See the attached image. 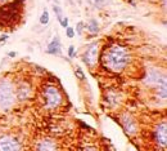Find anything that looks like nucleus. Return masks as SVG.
Returning a JSON list of instances; mask_svg holds the SVG:
<instances>
[{
	"label": "nucleus",
	"mask_w": 167,
	"mask_h": 151,
	"mask_svg": "<svg viewBox=\"0 0 167 151\" xmlns=\"http://www.w3.org/2000/svg\"><path fill=\"white\" fill-rule=\"evenodd\" d=\"M53 10H54V12H55L57 17H58V21H61V19L63 18V14H62V8L59 7V5L54 4V5H53Z\"/></svg>",
	"instance_id": "4468645a"
},
{
	"label": "nucleus",
	"mask_w": 167,
	"mask_h": 151,
	"mask_svg": "<svg viewBox=\"0 0 167 151\" xmlns=\"http://www.w3.org/2000/svg\"><path fill=\"white\" fill-rule=\"evenodd\" d=\"M53 2H54L57 5H59V0H53Z\"/></svg>",
	"instance_id": "b1692460"
},
{
	"label": "nucleus",
	"mask_w": 167,
	"mask_h": 151,
	"mask_svg": "<svg viewBox=\"0 0 167 151\" xmlns=\"http://www.w3.org/2000/svg\"><path fill=\"white\" fill-rule=\"evenodd\" d=\"M42 94H44L48 109H55V107L62 105V102H63L62 93L54 85H46L44 90H42Z\"/></svg>",
	"instance_id": "7ed1b4c3"
},
{
	"label": "nucleus",
	"mask_w": 167,
	"mask_h": 151,
	"mask_svg": "<svg viewBox=\"0 0 167 151\" xmlns=\"http://www.w3.org/2000/svg\"><path fill=\"white\" fill-rule=\"evenodd\" d=\"M153 136H154V139L158 146L166 149V146H167V125L165 121L158 124Z\"/></svg>",
	"instance_id": "0eeeda50"
},
{
	"label": "nucleus",
	"mask_w": 167,
	"mask_h": 151,
	"mask_svg": "<svg viewBox=\"0 0 167 151\" xmlns=\"http://www.w3.org/2000/svg\"><path fill=\"white\" fill-rule=\"evenodd\" d=\"M121 123H122V127L125 129V132L127 133V136H134L138 131V125H136V121L134 120V118L129 114H125L121 118Z\"/></svg>",
	"instance_id": "6e6552de"
},
{
	"label": "nucleus",
	"mask_w": 167,
	"mask_h": 151,
	"mask_svg": "<svg viewBox=\"0 0 167 151\" xmlns=\"http://www.w3.org/2000/svg\"><path fill=\"white\" fill-rule=\"evenodd\" d=\"M61 52H62V47H61V39L59 36L55 35L53 37V40L48 44V48H46V53L48 54H54V56H61Z\"/></svg>",
	"instance_id": "9d476101"
},
{
	"label": "nucleus",
	"mask_w": 167,
	"mask_h": 151,
	"mask_svg": "<svg viewBox=\"0 0 167 151\" xmlns=\"http://www.w3.org/2000/svg\"><path fill=\"white\" fill-rule=\"evenodd\" d=\"M85 151H98V149H95L93 146H88V147H85Z\"/></svg>",
	"instance_id": "412c9836"
},
{
	"label": "nucleus",
	"mask_w": 167,
	"mask_h": 151,
	"mask_svg": "<svg viewBox=\"0 0 167 151\" xmlns=\"http://www.w3.org/2000/svg\"><path fill=\"white\" fill-rule=\"evenodd\" d=\"M15 102V90L8 79L0 80V109L9 110Z\"/></svg>",
	"instance_id": "f03ea898"
},
{
	"label": "nucleus",
	"mask_w": 167,
	"mask_h": 151,
	"mask_svg": "<svg viewBox=\"0 0 167 151\" xmlns=\"http://www.w3.org/2000/svg\"><path fill=\"white\" fill-rule=\"evenodd\" d=\"M130 62V52L122 45H113L104 53V63L112 71H122Z\"/></svg>",
	"instance_id": "f257e3e1"
},
{
	"label": "nucleus",
	"mask_w": 167,
	"mask_h": 151,
	"mask_svg": "<svg viewBox=\"0 0 167 151\" xmlns=\"http://www.w3.org/2000/svg\"><path fill=\"white\" fill-rule=\"evenodd\" d=\"M88 29L90 32H93V34H98L99 32V25H98V21L95 19H90L89 23H88Z\"/></svg>",
	"instance_id": "f8f14e48"
},
{
	"label": "nucleus",
	"mask_w": 167,
	"mask_h": 151,
	"mask_svg": "<svg viewBox=\"0 0 167 151\" xmlns=\"http://www.w3.org/2000/svg\"><path fill=\"white\" fill-rule=\"evenodd\" d=\"M98 56H99V43H91L90 45H88L86 51L82 56V61L86 66L93 67L94 65L98 61Z\"/></svg>",
	"instance_id": "20e7f679"
},
{
	"label": "nucleus",
	"mask_w": 167,
	"mask_h": 151,
	"mask_svg": "<svg viewBox=\"0 0 167 151\" xmlns=\"http://www.w3.org/2000/svg\"><path fill=\"white\" fill-rule=\"evenodd\" d=\"M108 3H109V0H95V4L98 5V7H102V5H105Z\"/></svg>",
	"instance_id": "6ab92c4d"
},
{
	"label": "nucleus",
	"mask_w": 167,
	"mask_h": 151,
	"mask_svg": "<svg viewBox=\"0 0 167 151\" xmlns=\"http://www.w3.org/2000/svg\"><path fill=\"white\" fill-rule=\"evenodd\" d=\"M31 96V87L26 82H21L17 85L15 89V98H18L19 101H26L28 100Z\"/></svg>",
	"instance_id": "1a4fd4ad"
},
{
	"label": "nucleus",
	"mask_w": 167,
	"mask_h": 151,
	"mask_svg": "<svg viewBox=\"0 0 167 151\" xmlns=\"http://www.w3.org/2000/svg\"><path fill=\"white\" fill-rule=\"evenodd\" d=\"M8 56H9L10 58H14L15 56H17V52H13V51H12V52H9V53H8Z\"/></svg>",
	"instance_id": "4be33fe9"
},
{
	"label": "nucleus",
	"mask_w": 167,
	"mask_h": 151,
	"mask_svg": "<svg viewBox=\"0 0 167 151\" xmlns=\"http://www.w3.org/2000/svg\"><path fill=\"white\" fill-rule=\"evenodd\" d=\"M68 56L71 57V58H73L75 56H76V53H75V47L73 45H69V48H68Z\"/></svg>",
	"instance_id": "a211bd4d"
},
{
	"label": "nucleus",
	"mask_w": 167,
	"mask_h": 151,
	"mask_svg": "<svg viewBox=\"0 0 167 151\" xmlns=\"http://www.w3.org/2000/svg\"><path fill=\"white\" fill-rule=\"evenodd\" d=\"M66 35H67V37H69V39H72V37L75 36V29H72V27H66Z\"/></svg>",
	"instance_id": "2eb2a0df"
},
{
	"label": "nucleus",
	"mask_w": 167,
	"mask_h": 151,
	"mask_svg": "<svg viewBox=\"0 0 167 151\" xmlns=\"http://www.w3.org/2000/svg\"><path fill=\"white\" fill-rule=\"evenodd\" d=\"M40 23L41 25H48L49 23V12L45 9L44 12H42V14H41V17H40Z\"/></svg>",
	"instance_id": "ddd939ff"
},
{
	"label": "nucleus",
	"mask_w": 167,
	"mask_h": 151,
	"mask_svg": "<svg viewBox=\"0 0 167 151\" xmlns=\"http://www.w3.org/2000/svg\"><path fill=\"white\" fill-rule=\"evenodd\" d=\"M76 76H77L78 79H81V80H84V79H85V74L82 72V70L80 68V67H77V68H76Z\"/></svg>",
	"instance_id": "f3484780"
},
{
	"label": "nucleus",
	"mask_w": 167,
	"mask_h": 151,
	"mask_svg": "<svg viewBox=\"0 0 167 151\" xmlns=\"http://www.w3.org/2000/svg\"><path fill=\"white\" fill-rule=\"evenodd\" d=\"M0 151H21V145L10 136L0 137Z\"/></svg>",
	"instance_id": "423d86ee"
},
{
	"label": "nucleus",
	"mask_w": 167,
	"mask_h": 151,
	"mask_svg": "<svg viewBox=\"0 0 167 151\" xmlns=\"http://www.w3.org/2000/svg\"><path fill=\"white\" fill-rule=\"evenodd\" d=\"M37 151H57V145L52 139H42L37 143Z\"/></svg>",
	"instance_id": "9b49d317"
},
{
	"label": "nucleus",
	"mask_w": 167,
	"mask_h": 151,
	"mask_svg": "<svg viewBox=\"0 0 167 151\" xmlns=\"http://www.w3.org/2000/svg\"><path fill=\"white\" fill-rule=\"evenodd\" d=\"M68 22H69V21H68V18H67V17H63L61 21H59V23H61V26H62L63 29L68 27Z\"/></svg>",
	"instance_id": "dca6fc26"
},
{
	"label": "nucleus",
	"mask_w": 167,
	"mask_h": 151,
	"mask_svg": "<svg viewBox=\"0 0 167 151\" xmlns=\"http://www.w3.org/2000/svg\"><path fill=\"white\" fill-rule=\"evenodd\" d=\"M76 30H77V34H82V30H84V23L82 22H78L76 26Z\"/></svg>",
	"instance_id": "aec40b11"
},
{
	"label": "nucleus",
	"mask_w": 167,
	"mask_h": 151,
	"mask_svg": "<svg viewBox=\"0 0 167 151\" xmlns=\"http://www.w3.org/2000/svg\"><path fill=\"white\" fill-rule=\"evenodd\" d=\"M8 39V35H2V36H0V41H4V40H7Z\"/></svg>",
	"instance_id": "5701e85b"
},
{
	"label": "nucleus",
	"mask_w": 167,
	"mask_h": 151,
	"mask_svg": "<svg viewBox=\"0 0 167 151\" xmlns=\"http://www.w3.org/2000/svg\"><path fill=\"white\" fill-rule=\"evenodd\" d=\"M145 83H147L149 87H155V88H161L166 85V76L163 74H161L155 70H150L147 72V78H145Z\"/></svg>",
	"instance_id": "39448f33"
}]
</instances>
